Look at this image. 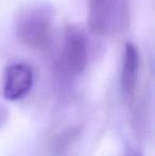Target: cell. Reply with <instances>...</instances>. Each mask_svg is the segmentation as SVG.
Wrapping results in <instances>:
<instances>
[{
    "mask_svg": "<svg viewBox=\"0 0 155 156\" xmlns=\"http://www.w3.org/2000/svg\"><path fill=\"white\" fill-rule=\"evenodd\" d=\"M17 39L30 49L45 51L51 45L52 12L44 4H27L14 16Z\"/></svg>",
    "mask_w": 155,
    "mask_h": 156,
    "instance_id": "6da1fadb",
    "label": "cell"
},
{
    "mask_svg": "<svg viewBox=\"0 0 155 156\" xmlns=\"http://www.w3.org/2000/svg\"><path fill=\"white\" fill-rule=\"evenodd\" d=\"M88 4L87 23L98 36L123 34L131 23L129 0H86Z\"/></svg>",
    "mask_w": 155,
    "mask_h": 156,
    "instance_id": "7a4b0ae2",
    "label": "cell"
},
{
    "mask_svg": "<svg viewBox=\"0 0 155 156\" xmlns=\"http://www.w3.org/2000/svg\"><path fill=\"white\" fill-rule=\"evenodd\" d=\"M88 61V41L84 32L78 27H66L62 50L58 58V69L69 76H80Z\"/></svg>",
    "mask_w": 155,
    "mask_h": 156,
    "instance_id": "3957f363",
    "label": "cell"
},
{
    "mask_svg": "<svg viewBox=\"0 0 155 156\" xmlns=\"http://www.w3.org/2000/svg\"><path fill=\"white\" fill-rule=\"evenodd\" d=\"M34 83L33 68L26 63H14L5 68L2 94L9 101H17L30 93Z\"/></svg>",
    "mask_w": 155,
    "mask_h": 156,
    "instance_id": "277c9868",
    "label": "cell"
},
{
    "mask_svg": "<svg viewBox=\"0 0 155 156\" xmlns=\"http://www.w3.org/2000/svg\"><path fill=\"white\" fill-rule=\"evenodd\" d=\"M140 53L137 46L128 43L124 47L121 69V87L123 94L130 101H134L138 88Z\"/></svg>",
    "mask_w": 155,
    "mask_h": 156,
    "instance_id": "5b68a950",
    "label": "cell"
},
{
    "mask_svg": "<svg viewBox=\"0 0 155 156\" xmlns=\"http://www.w3.org/2000/svg\"><path fill=\"white\" fill-rule=\"evenodd\" d=\"M81 127H68L58 132L50 139L49 152L51 156H64L68 149L79 139Z\"/></svg>",
    "mask_w": 155,
    "mask_h": 156,
    "instance_id": "8992f818",
    "label": "cell"
},
{
    "mask_svg": "<svg viewBox=\"0 0 155 156\" xmlns=\"http://www.w3.org/2000/svg\"><path fill=\"white\" fill-rule=\"evenodd\" d=\"M8 112L5 108H3V106H0V127L3 126V124L6 122L8 120Z\"/></svg>",
    "mask_w": 155,
    "mask_h": 156,
    "instance_id": "52a82bcc",
    "label": "cell"
},
{
    "mask_svg": "<svg viewBox=\"0 0 155 156\" xmlns=\"http://www.w3.org/2000/svg\"><path fill=\"white\" fill-rule=\"evenodd\" d=\"M134 156H141V155L138 154V153H136V154H134Z\"/></svg>",
    "mask_w": 155,
    "mask_h": 156,
    "instance_id": "ba28073f",
    "label": "cell"
}]
</instances>
